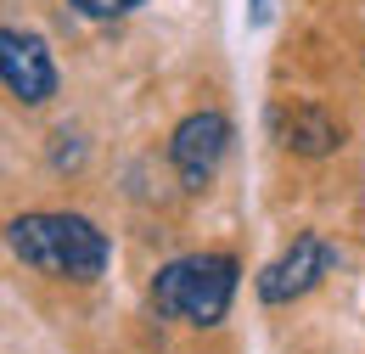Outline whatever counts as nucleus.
<instances>
[{
  "label": "nucleus",
  "mask_w": 365,
  "mask_h": 354,
  "mask_svg": "<svg viewBox=\"0 0 365 354\" xmlns=\"http://www.w3.org/2000/svg\"><path fill=\"white\" fill-rule=\"evenodd\" d=\"M6 242L23 265L46 270V275H68V281H96L113 253L107 236L79 214H23V220H11Z\"/></svg>",
  "instance_id": "f257e3e1"
},
{
  "label": "nucleus",
  "mask_w": 365,
  "mask_h": 354,
  "mask_svg": "<svg viewBox=\"0 0 365 354\" xmlns=\"http://www.w3.org/2000/svg\"><path fill=\"white\" fill-rule=\"evenodd\" d=\"M225 146H230V118H225V113H191L180 130H175L169 158H175V169H180L185 191H202V186L214 180Z\"/></svg>",
  "instance_id": "7ed1b4c3"
},
{
  "label": "nucleus",
  "mask_w": 365,
  "mask_h": 354,
  "mask_svg": "<svg viewBox=\"0 0 365 354\" xmlns=\"http://www.w3.org/2000/svg\"><path fill=\"white\" fill-rule=\"evenodd\" d=\"M326 265H331V248H326L320 236H298L275 265H264L259 298H264V304H292V298H304L320 275H326Z\"/></svg>",
  "instance_id": "39448f33"
},
{
  "label": "nucleus",
  "mask_w": 365,
  "mask_h": 354,
  "mask_svg": "<svg viewBox=\"0 0 365 354\" xmlns=\"http://www.w3.org/2000/svg\"><path fill=\"white\" fill-rule=\"evenodd\" d=\"M275 130H281V146H292V152H331L337 146V124L326 113H315V107L275 113Z\"/></svg>",
  "instance_id": "423d86ee"
},
{
  "label": "nucleus",
  "mask_w": 365,
  "mask_h": 354,
  "mask_svg": "<svg viewBox=\"0 0 365 354\" xmlns=\"http://www.w3.org/2000/svg\"><path fill=\"white\" fill-rule=\"evenodd\" d=\"M236 298V259L230 253H191L158 270L152 281V304L169 320L185 326H220Z\"/></svg>",
  "instance_id": "f03ea898"
},
{
  "label": "nucleus",
  "mask_w": 365,
  "mask_h": 354,
  "mask_svg": "<svg viewBox=\"0 0 365 354\" xmlns=\"http://www.w3.org/2000/svg\"><path fill=\"white\" fill-rule=\"evenodd\" d=\"M68 6H79L85 17H124V11H135L140 0H68Z\"/></svg>",
  "instance_id": "0eeeda50"
},
{
  "label": "nucleus",
  "mask_w": 365,
  "mask_h": 354,
  "mask_svg": "<svg viewBox=\"0 0 365 354\" xmlns=\"http://www.w3.org/2000/svg\"><path fill=\"white\" fill-rule=\"evenodd\" d=\"M270 17V0H253V23H264Z\"/></svg>",
  "instance_id": "6e6552de"
},
{
  "label": "nucleus",
  "mask_w": 365,
  "mask_h": 354,
  "mask_svg": "<svg viewBox=\"0 0 365 354\" xmlns=\"http://www.w3.org/2000/svg\"><path fill=\"white\" fill-rule=\"evenodd\" d=\"M0 79L6 90L23 101V107H40L51 90H56V62L40 34H23V29H6L0 34Z\"/></svg>",
  "instance_id": "20e7f679"
}]
</instances>
